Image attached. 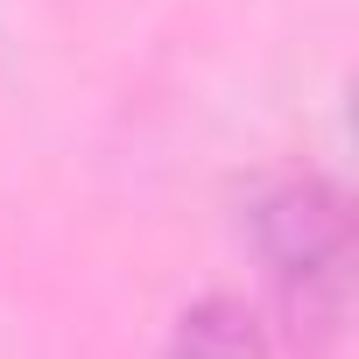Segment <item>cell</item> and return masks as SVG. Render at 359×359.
Returning <instances> with one entry per match:
<instances>
[{
    "mask_svg": "<svg viewBox=\"0 0 359 359\" xmlns=\"http://www.w3.org/2000/svg\"><path fill=\"white\" fill-rule=\"evenodd\" d=\"M240 233L261 261L289 345L331 352L352 317V205L324 169H268L247 184Z\"/></svg>",
    "mask_w": 359,
    "mask_h": 359,
    "instance_id": "obj_1",
    "label": "cell"
},
{
    "mask_svg": "<svg viewBox=\"0 0 359 359\" xmlns=\"http://www.w3.org/2000/svg\"><path fill=\"white\" fill-rule=\"evenodd\" d=\"M162 359H275V338H268V324L247 296L212 289V296L176 310V324L162 338Z\"/></svg>",
    "mask_w": 359,
    "mask_h": 359,
    "instance_id": "obj_2",
    "label": "cell"
}]
</instances>
